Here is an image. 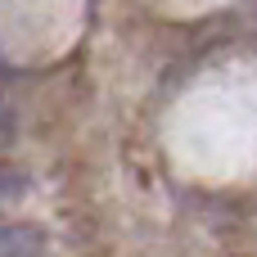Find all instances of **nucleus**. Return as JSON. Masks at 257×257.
I'll list each match as a JSON object with an SVG mask.
<instances>
[{
    "label": "nucleus",
    "instance_id": "obj_1",
    "mask_svg": "<svg viewBox=\"0 0 257 257\" xmlns=\"http://www.w3.org/2000/svg\"><path fill=\"white\" fill-rule=\"evenodd\" d=\"M36 248L32 230H0V257H36Z\"/></svg>",
    "mask_w": 257,
    "mask_h": 257
},
{
    "label": "nucleus",
    "instance_id": "obj_2",
    "mask_svg": "<svg viewBox=\"0 0 257 257\" xmlns=\"http://www.w3.org/2000/svg\"><path fill=\"white\" fill-rule=\"evenodd\" d=\"M5 140H14V113H9V104L0 99V145Z\"/></svg>",
    "mask_w": 257,
    "mask_h": 257
}]
</instances>
